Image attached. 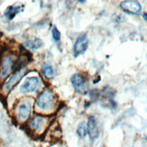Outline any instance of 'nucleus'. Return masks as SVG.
Masks as SVG:
<instances>
[{"instance_id":"nucleus-1","label":"nucleus","mask_w":147,"mask_h":147,"mask_svg":"<svg viewBox=\"0 0 147 147\" xmlns=\"http://www.w3.org/2000/svg\"><path fill=\"white\" fill-rule=\"evenodd\" d=\"M30 72L27 71L26 65H20L16 68L11 75L5 79V80L2 83V91L4 94H10L11 91H13L16 86H18V84L22 81L27 74Z\"/></svg>"},{"instance_id":"nucleus-2","label":"nucleus","mask_w":147,"mask_h":147,"mask_svg":"<svg viewBox=\"0 0 147 147\" xmlns=\"http://www.w3.org/2000/svg\"><path fill=\"white\" fill-rule=\"evenodd\" d=\"M56 105V95L49 88L44 89L37 95L35 101L36 107L42 112H48L53 110Z\"/></svg>"},{"instance_id":"nucleus-3","label":"nucleus","mask_w":147,"mask_h":147,"mask_svg":"<svg viewBox=\"0 0 147 147\" xmlns=\"http://www.w3.org/2000/svg\"><path fill=\"white\" fill-rule=\"evenodd\" d=\"M18 67V57L13 54H5L0 59V83H3Z\"/></svg>"},{"instance_id":"nucleus-4","label":"nucleus","mask_w":147,"mask_h":147,"mask_svg":"<svg viewBox=\"0 0 147 147\" xmlns=\"http://www.w3.org/2000/svg\"><path fill=\"white\" fill-rule=\"evenodd\" d=\"M33 105L31 101L28 99H21L15 107V114L16 118L19 123H26L29 120L32 114Z\"/></svg>"},{"instance_id":"nucleus-5","label":"nucleus","mask_w":147,"mask_h":147,"mask_svg":"<svg viewBox=\"0 0 147 147\" xmlns=\"http://www.w3.org/2000/svg\"><path fill=\"white\" fill-rule=\"evenodd\" d=\"M30 131L35 134H42L48 128V117L41 115L34 116L28 123Z\"/></svg>"},{"instance_id":"nucleus-6","label":"nucleus","mask_w":147,"mask_h":147,"mask_svg":"<svg viewBox=\"0 0 147 147\" xmlns=\"http://www.w3.org/2000/svg\"><path fill=\"white\" fill-rule=\"evenodd\" d=\"M40 86V78L38 76H29L26 78L24 83L20 86V93L27 94L36 92Z\"/></svg>"},{"instance_id":"nucleus-7","label":"nucleus","mask_w":147,"mask_h":147,"mask_svg":"<svg viewBox=\"0 0 147 147\" xmlns=\"http://www.w3.org/2000/svg\"><path fill=\"white\" fill-rule=\"evenodd\" d=\"M120 8L124 13L133 16H138L142 13V5L137 0H124L119 5Z\"/></svg>"},{"instance_id":"nucleus-8","label":"nucleus","mask_w":147,"mask_h":147,"mask_svg":"<svg viewBox=\"0 0 147 147\" xmlns=\"http://www.w3.org/2000/svg\"><path fill=\"white\" fill-rule=\"evenodd\" d=\"M70 82L72 84L74 89H75L78 94H86L87 80L84 75L79 73L74 74L70 78Z\"/></svg>"},{"instance_id":"nucleus-9","label":"nucleus","mask_w":147,"mask_h":147,"mask_svg":"<svg viewBox=\"0 0 147 147\" xmlns=\"http://www.w3.org/2000/svg\"><path fill=\"white\" fill-rule=\"evenodd\" d=\"M88 47H89V41H88L87 35L86 34H83V35L77 37L75 44H74V47H73L74 56L76 58L78 56L84 55L88 49Z\"/></svg>"},{"instance_id":"nucleus-10","label":"nucleus","mask_w":147,"mask_h":147,"mask_svg":"<svg viewBox=\"0 0 147 147\" xmlns=\"http://www.w3.org/2000/svg\"><path fill=\"white\" fill-rule=\"evenodd\" d=\"M86 126H87V135H89L91 141L96 140L99 137V128H98L97 121L94 115L88 116Z\"/></svg>"},{"instance_id":"nucleus-11","label":"nucleus","mask_w":147,"mask_h":147,"mask_svg":"<svg viewBox=\"0 0 147 147\" xmlns=\"http://www.w3.org/2000/svg\"><path fill=\"white\" fill-rule=\"evenodd\" d=\"M24 9H25L24 5L14 4V5H9V7L5 8V10L4 11V16L8 21H12L16 18V16L21 13Z\"/></svg>"},{"instance_id":"nucleus-12","label":"nucleus","mask_w":147,"mask_h":147,"mask_svg":"<svg viewBox=\"0 0 147 147\" xmlns=\"http://www.w3.org/2000/svg\"><path fill=\"white\" fill-rule=\"evenodd\" d=\"M23 47L26 50L30 51V52H35V51L40 49L44 47V42L41 38H33L26 40L23 43Z\"/></svg>"},{"instance_id":"nucleus-13","label":"nucleus","mask_w":147,"mask_h":147,"mask_svg":"<svg viewBox=\"0 0 147 147\" xmlns=\"http://www.w3.org/2000/svg\"><path fill=\"white\" fill-rule=\"evenodd\" d=\"M41 73H42V76L47 79H50L55 76L54 67L48 64H44L41 66Z\"/></svg>"},{"instance_id":"nucleus-14","label":"nucleus","mask_w":147,"mask_h":147,"mask_svg":"<svg viewBox=\"0 0 147 147\" xmlns=\"http://www.w3.org/2000/svg\"><path fill=\"white\" fill-rule=\"evenodd\" d=\"M76 134L80 138H84L87 135V126L86 122H81L78 124L77 129H76Z\"/></svg>"},{"instance_id":"nucleus-15","label":"nucleus","mask_w":147,"mask_h":147,"mask_svg":"<svg viewBox=\"0 0 147 147\" xmlns=\"http://www.w3.org/2000/svg\"><path fill=\"white\" fill-rule=\"evenodd\" d=\"M51 34H52V37L55 43H59L61 41V37H62L61 32L58 30V28L55 26H53L52 29H51Z\"/></svg>"},{"instance_id":"nucleus-16","label":"nucleus","mask_w":147,"mask_h":147,"mask_svg":"<svg viewBox=\"0 0 147 147\" xmlns=\"http://www.w3.org/2000/svg\"><path fill=\"white\" fill-rule=\"evenodd\" d=\"M142 16H143V18H144V21L146 22V21H147V16H146V12H144V13L142 14Z\"/></svg>"},{"instance_id":"nucleus-17","label":"nucleus","mask_w":147,"mask_h":147,"mask_svg":"<svg viewBox=\"0 0 147 147\" xmlns=\"http://www.w3.org/2000/svg\"><path fill=\"white\" fill-rule=\"evenodd\" d=\"M77 1L80 4H84V3H86V0H77Z\"/></svg>"}]
</instances>
